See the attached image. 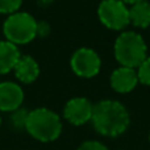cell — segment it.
Masks as SVG:
<instances>
[{"label": "cell", "mask_w": 150, "mask_h": 150, "mask_svg": "<svg viewBox=\"0 0 150 150\" xmlns=\"http://www.w3.org/2000/svg\"><path fill=\"white\" fill-rule=\"evenodd\" d=\"M91 122L99 134L115 138L127 132L130 125V115L119 100L105 99L93 104Z\"/></svg>", "instance_id": "obj_1"}, {"label": "cell", "mask_w": 150, "mask_h": 150, "mask_svg": "<svg viewBox=\"0 0 150 150\" xmlns=\"http://www.w3.org/2000/svg\"><path fill=\"white\" fill-rule=\"evenodd\" d=\"M113 55L120 66L136 70L148 58V46L140 33L134 30H124L115 41Z\"/></svg>", "instance_id": "obj_2"}, {"label": "cell", "mask_w": 150, "mask_h": 150, "mask_svg": "<svg viewBox=\"0 0 150 150\" xmlns=\"http://www.w3.org/2000/svg\"><path fill=\"white\" fill-rule=\"evenodd\" d=\"M25 130L40 142H52L62 133V121L52 109L36 108L29 112Z\"/></svg>", "instance_id": "obj_3"}, {"label": "cell", "mask_w": 150, "mask_h": 150, "mask_svg": "<svg viewBox=\"0 0 150 150\" xmlns=\"http://www.w3.org/2000/svg\"><path fill=\"white\" fill-rule=\"evenodd\" d=\"M3 32L7 41L11 44H28L37 37V21L26 12H16L4 21Z\"/></svg>", "instance_id": "obj_4"}, {"label": "cell", "mask_w": 150, "mask_h": 150, "mask_svg": "<svg viewBox=\"0 0 150 150\" xmlns=\"http://www.w3.org/2000/svg\"><path fill=\"white\" fill-rule=\"evenodd\" d=\"M98 17L111 30L124 32L130 25L129 7L121 0H101L98 7Z\"/></svg>", "instance_id": "obj_5"}, {"label": "cell", "mask_w": 150, "mask_h": 150, "mask_svg": "<svg viewBox=\"0 0 150 150\" xmlns=\"http://www.w3.org/2000/svg\"><path fill=\"white\" fill-rule=\"evenodd\" d=\"M71 70L80 78H93L101 70V58L91 47H79L70 59Z\"/></svg>", "instance_id": "obj_6"}, {"label": "cell", "mask_w": 150, "mask_h": 150, "mask_svg": "<svg viewBox=\"0 0 150 150\" xmlns=\"http://www.w3.org/2000/svg\"><path fill=\"white\" fill-rule=\"evenodd\" d=\"M93 104L87 98H73L65 104L63 117L75 127L87 124L92 117Z\"/></svg>", "instance_id": "obj_7"}, {"label": "cell", "mask_w": 150, "mask_h": 150, "mask_svg": "<svg viewBox=\"0 0 150 150\" xmlns=\"http://www.w3.org/2000/svg\"><path fill=\"white\" fill-rule=\"evenodd\" d=\"M109 84H111L112 90L119 93L132 92L136 88V86L138 84L137 71L134 69L120 66L112 71L111 76H109Z\"/></svg>", "instance_id": "obj_8"}, {"label": "cell", "mask_w": 150, "mask_h": 150, "mask_svg": "<svg viewBox=\"0 0 150 150\" xmlns=\"http://www.w3.org/2000/svg\"><path fill=\"white\" fill-rule=\"evenodd\" d=\"M24 101V91L17 83H0V111L15 112Z\"/></svg>", "instance_id": "obj_9"}, {"label": "cell", "mask_w": 150, "mask_h": 150, "mask_svg": "<svg viewBox=\"0 0 150 150\" xmlns=\"http://www.w3.org/2000/svg\"><path fill=\"white\" fill-rule=\"evenodd\" d=\"M15 75L23 83H33L40 75V66L37 61L30 55H23L17 61L15 69Z\"/></svg>", "instance_id": "obj_10"}, {"label": "cell", "mask_w": 150, "mask_h": 150, "mask_svg": "<svg viewBox=\"0 0 150 150\" xmlns=\"http://www.w3.org/2000/svg\"><path fill=\"white\" fill-rule=\"evenodd\" d=\"M20 57V52L16 45L8 41H0V75L12 71Z\"/></svg>", "instance_id": "obj_11"}, {"label": "cell", "mask_w": 150, "mask_h": 150, "mask_svg": "<svg viewBox=\"0 0 150 150\" xmlns=\"http://www.w3.org/2000/svg\"><path fill=\"white\" fill-rule=\"evenodd\" d=\"M130 25L138 29H146L150 26V1L141 0L129 7Z\"/></svg>", "instance_id": "obj_12"}, {"label": "cell", "mask_w": 150, "mask_h": 150, "mask_svg": "<svg viewBox=\"0 0 150 150\" xmlns=\"http://www.w3.org/2000/svg\"><path fill=\"white\" fill-rule=\"evenodd\" d=\"M29 112L24 108H18L11 115V124L15 129H25L26 120H28Z\"/></svg>", "instance_id": "obj_13"}, {"label": "cell", "mask_w": 150, "mask_h": 150, "mask_svg": "<svg viewBox=\"0 0 150 150\" xmlns=\"http://www.w3.org/2000/svg\"><path fill=\"white\" fill-rule=\"evenodd\" d=\"M137 78L138 83L144 86H150V57H148L137 69Z\"/></svg>", "instance_id": "obj_14"}, {"label": "cell", "mask_w": 150, "mask_h": 150, "mask_svg": "<svg viewBox=\"0 0 150 150\" xmlns=\"http://www.w3.org/2000/svg\"><path fill=\"white\" fill-rule=\"evenodd\" d=\"M23 4V0H0V13H16Z\"/></svg>", "instance_id": "obj_15"}, {"label": "cell", "mask_w": 150, "mask_h": 150, "mask_svg": "<svg viewBox=\"0 0 150 150\" xmlns=\"http://www.w3.org/2000/svg\"><path fill=\"white\" fill-rule=\"evenodd\" d=\"M76 150H109L104 145L103 142L100 141H96V140H88V141H84L79 145V148Z\"/></svg>", "instance_id": "obj_16"}, {"label": "cell", "mask_w": 150, "mask_h": 150, "mask_svg": "<svg viewBox=\"0 0 150 150\" xmlns=\"http://www.w3.org/2000/svg\"><path fill=\"white\" fill-rule=\"evenodd\" d=\"M50 32H52V28H50V25L46 21H40V23H37V36L38 37H41V38L47 37L50 34Z\"/></svg>", "instance_id": "obj_17"}, {"label": "cell", "mask_w": 150, "mask_h": 150, "mask_svg": "<svg viewBox=\"0 0 150 150\" xmlns=\"http://www.w3.org/2000/svg\"><path fill=\"white\" fill-rule=\"evenodd\" d=\"M124 4H127V5H133V4H136V3H138V1H141V0H121Z\"/></svg>", "instance_id": "obj_18"}, {"label": "cell", "mask_w": 150, "mask_h": 150, "mask_svg": "<svg viewBox=\"0 0 150 150\" xmlns=\"http://www.w3.org/2000/svg\"><path fill=\"white\" fill-rule=\"evenodd\" d=\"M0 127H1V116H0Z\"/></svg>", "instance_id": "obj_19"}, {"label": "cell", "mask_w": 150, "mask_h": 150, "mask_svg": "<svg viewBox=\"0 0 150 150\" xmlns=\"http://www.w3.org/2000/svg\"><path fill=\"white\" fill-rule=\"evenodd\" d=\"M149 144H150V133H149Z\"/></svg>", "instance_id": "obj_20"}]
</instances>
